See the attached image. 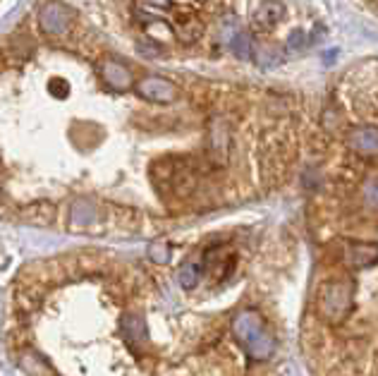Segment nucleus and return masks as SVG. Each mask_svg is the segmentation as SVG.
<instances>
[{
  "label": "nucleus",
  "instance_id": "obj_2",
  "mask_svg": "<svg viewBox=\"0 0 378 376\" xmlns=\"http://www.w3.org/2000/svg\"><path fill=\"white\" fill-rule=\"evenodd\" d=\"M228 156H230V127L223 118H213L208 129V158L215 165H223L228 163Z\"/></svg>",
  "mask_w": 378,
  "mask_h": 376
},
{
  "label": "nucleus",
  "instance_id": "obj_7",
  "mask_svg": "<svg viewBox=\"0 0 378 376\" xmlns=\"http://www.w3.org/2000/svg\"><path fill=\"white\" fill-rule=\"evenodd\" d=\"M283 12L285 10L280 3H276V0H266L261 8L254 12V27H256L259 32H271V29L280 22Z\"/></svg>",
  "mask_w": 378,
  "mask_h": 376
},
{
  "label": "nucleus",
  "instance_id": "obj_12",
  "mask_svg": "<svg viewBox=\"0 0 378 376\" xmlns=\"http://www.w3.org/2000/svg\"><path fill=\"white\" fill-rule=\"evenodd\" d=\"M232 48H235V53H237V55H249V51H252V48H249V36L237 34L232 39Z\"/></svg>",
  "mask_w": 378,
  "mask_h": 376
},
{
  "label": "nucleus",
  "instance_id": "obj_5",
  "mask_svg": "<svg viewBox=\"0 0 378 376\" xmlns=\"http://www.w3.org/2000/svg\"><path fill=\"white\" fill-rule=\"evenodd\" d=\"M98 72H101L105 86H110L113 91H129V86H132V72H129V67L125 63H120V60H103L101 67H98Z\"/></svg>",
  "mask_w": 378,
  "mask_h": 376
},
{
  "label": "nucleus",
  "instance_id": "obj_1",
  "mask_svg": "<svg viewBox=\"0 0 378 376\" xmlns=\"http://www.w3.org/2000/svg\"><path fill=\"white\" fill-rule=\"evenodd\" d=\"M39 27L43 34L63 39L72 29V15L63 3H46L39 12Z\"/></svg>",
  "mask_w": 378,
  "mask_h": 376
},
{
  "label": "nucleus",
  "instance_id": "obj_6",
  "mask_svg": "<svg viewBox=\"0 0 378 376\" xmlns=\"http://www.w3.org/2000/svg\"><path fill=\"white\" fill-rule=\"evenodd\" d=\"M172 8V0H137L134 3V15L141 22H160L168 10Z\"/></svg>",
  "mask_w": 378,
  "mask_h": 376
},
{
  "label": "nucleus",
  "instance_id": "obj_8",
  "mask_svg": "<svg viewBox=\"0 0 378 376\" xmlns=\"http://www.w3.org/2000/svg\"><path fill=\"white\" fill-rule=\"evenodd\" d=\"M94 218H96V206H94V201H89V199L74 201L72 213H70V223H72L74 228L91 225V223H94Z\"/></svg>",
  "mask_w": 378,
  "mask_h": 376
},
{
  "label": "nucleus",
  "instance_id": "obj_9",
  "mask_svg": "<svg viewBox=\"0 0 378 376\" xmlns=\"http://www.w3.org/2000/svg\"><path fill=\"white\" fill-rule=\"evenodd\" d=\"M53 216H55V211H53V206L48 204V201H36V204L24 206V211H22V218L29 221V223H36V225L51 223Z\"/></svg>",
  "mask_w": 378,
  "mask_h": 376
},
{
  "label": "nucleus",
  "instance_id": "obj_11",
  "mask_svg": "<svg viewBox=\"0 0 378 376\" xmlns=\"http://www.w3.org/2000/svg\"><path fill=\"white\" fill-rule=\"evenodd\" d=\"M177 34H179V41L191 43L203 34V24L201 20H196V17H187V20H182V24H179Z\"/></svg>",
  "mask_w": 378,
  "mask_h": 376
},
{
  "label": "nucleus",
  "instance_id": "obj_4",
  "mask_svg": "<svg viewBox=\"0 0 378 376\" xmlns=\"http://www.w3.org/2000/svg\"><path fill=\"white\" fill-rule=\"evenodd\" d=\"M347 146L359 156H378V125H359L347 132Z\"/></svg>",
  "mask_w": 378,
  "mask_h": 376
},
{
  "label": "nucleus",
  "instance_id": "obj_13",
  "mask_svg": "<svg viewBox=\"0 0 378 376\" xmlns=\"http://www.w3.org/2000/svg\"><path fill=\"white\" fill-rule=\"evenodd\" d=\"M48 86H51L53 94H55V96H60V98L67 96V91H70V86H67V82H65V79H60V77L51 79V84H48Z\"/></svg>",
  "mask_w": 378,
  "mask_h": 376
},
{
  "label": "nucleus",
  "instance_id": "obj_10",
  "mask_svg": "<svg viewBox=\"0 0 378 376\" xmlns=\"http://www.w3.org/2000/svg\"><path fill=\"white\" fill-rule=\"evenodd\" d=\"M362 204L369 216H378V175L369 177L362 187Z\"/></svg>",
  "mask_w": 378,
  "mask_h": 376
},
{
  "label": "nucleus",
  "instance_id": "obj_3",
  "mask_svg": "<svg viewBox=\"0 0 378 376\" xmlns=\"http://www.w3.org/2000/svg\"><path fill=\"white\" fill-rule=\"evenodd\" d=\"M137 94L151 103H172L179 96L177 86L163 77H144L137 84Z\"/></svg>",
  "mask_w": 378,
  "mask_h": 376
}]
</instances>
